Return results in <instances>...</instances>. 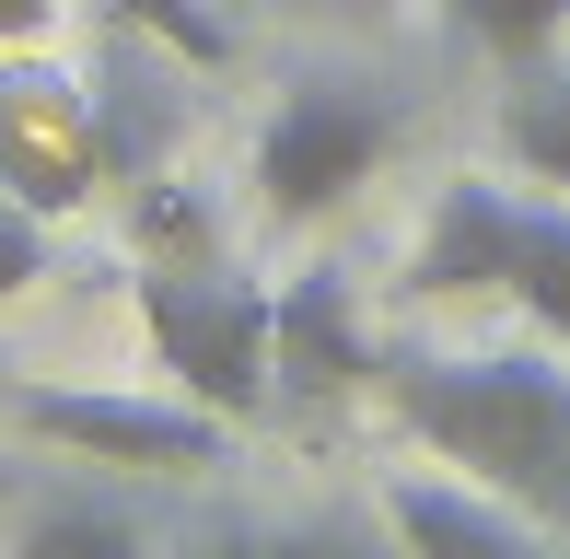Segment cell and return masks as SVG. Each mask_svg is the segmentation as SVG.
I'll return each instance as SVG.
<instances>
[{"label": "cell", "mask_w": 570, "mask_h": 559, "mask_svg": "<svg viewBox=\"0 0 570 559\" xmlns=\"http://www.w3.org/2000/svg\"><path fill=\"white\" fill-rule=\"evenodd\" d=\"M59 36V0H0V47H47Z\"/></svg>", "instance_id": "16"}, {"label": "cell", "mask_w": 570, "mask_h": 559, "mask_svg": "<svg viewBox=\"0 0 570 559\" xmlns=\"http://www.w3.org/2000/svg\"><path fill=\"white\" fill-rule=\"evenodd\" d=\"M117 12L140 23L151 47L198 59V70H222V59H233V12H222V0H117Z\"/></svg>", "instance_id": "12"}, {"label": "cell", "mask_w": 570, "mask_h": 559, "mask_svg": "<svg viewBox=\"0 0 570 559\" xmlns=\"http://www.w3.org/2000/svg\"><path fill=\"white\" fill-rule=\"evenodd\" d=\"M501 303H512V315H524L548 350H570V210H524V222H512Z\"/></svg>", "instance_id": "10"}, {"label": "cell", "mask_w": 570, "mask_h": 559, "mask_svg": "<svg viewBox=\"0 0 570 559\" xmlns=\"http://www.w3.org/2000/svg\"><path fill=\"white\" fill-rule=\"evenodd\" d=\"M396 151V94L361 70H303L256 129V210L268 222H326L338 198H361Z\"/></svg>", "instance_id": "3"}, {"label": "cell", "mask_w": 570, "mask_h": 559, "mask_svg": "<svg viewBox=\"0 0 570 559\" xmlns=\"http://www.w3.org/2000/svg\"><path fill=\"white\" fill-rule=\"evenodd\" d=\"M140 339L175 373V396H198L210 420H268L279 373H268V292L222 280L210 257H140Z\"/></svg>", "instance_id": "2"}, {"label": "cell", "mask_w": 570, "mask_h": 559, "mask_svg": "<svg viewBox=\"0 0 570 559\" xmlns=\"http://www.w3.org/2000/svg\"><path fill=\"white\" fill-rule=\"evenodd\" d=\"M12 431L70 467H210L233 420L198 396H117V385H12Z\"/></svg>", "instance_id": "5"}, {"label": "cell", "mask_w": 570, "mask_h": 559, "mask_svg": "<svg viewBox=\"0 0 570 559\" xmlns=\"http://www.w3.org/2000/svg\"><path fill=\"white\" fill-rule=\"evenodd\" d=\"M210 245H222L210 198H187V187H140V257H210Z\"/></svg>", "instance_id": "14"}, {"label": "cell", "mask_w": 570, "mask_h": 559, "mask_svg": "<svg viewBox=\"0 0 570 559\" xmlns=\"http://www.w3.org/2000/svg\"><path fill=\"white\" fill-rule=\"evenodd\" d=\"M12 537H23V548H128L140 524H128L117 501H47V513H23Z\"/></svg>", "instance_id": "15"}, {"label": "cell", "mask_w": 570, "mask_h": 559, "mask_svg": "<svg viewBox=\"0 0 570 559\" xmlns=\"http://www.w3.org/2000/svg\"><path fill=\"white\" fill-rule=\"evenodd\" d=\"M501 164L524 175V187L570 198V70H559V47L512 70V94H501Z\"/></svg>", "instance_id": "9"}, {"label": "cell", "mask_w": 570, "mask_h": 559, "mask_svg": "<svg viewBox=\"0 0 570 559\" xmlns=\"http://www.w3.org/2000/svg\"><path fill=\"white\" fill-rule=\"evenodd\" d=\"M384 524H396L407 548H431V559H524L535 537H548L512 490H489V478H465V467L396 478V490H384Z\"/></svg>", "instance_id": "7"}, {"label": "cell", "mask_w": 570, "mask_h": 559, "mask_svg": "<svg viewBox=\"0 0 570 559\" xmlns=\"http://www.w3.org/2000/svg\"><path fill=\"white\" fill-rule=\"evenodd\" d=\"M512 222H524V198H512V187L454 175V187L420 210V234H407L396 292H407V303H478V292H501V268H512Z\"/></svg>", "instance_id": "6"}, {"label": "cell", "mask_w": 570, "mask_h": 559, "mask_svg": "<svg viewBox=\"0 0 570 559\" xmlns=\"http://www.w3.org/2000/svg\"><path fill=\"white\" fill-rule=\"evenodd\" d=\"M443 23L478 47V59L524 70V59H548V47L570 36V0H443Z\"/></svg>", "instance_id": "11"}, {"label": "cell", "mask_w": 570, "mask_h": 559, "mask_svg": "<svg viewBox=\"0 0 570 559\" xmlns=\"http://www.w3.org/2000/svg\"><path fill=\"white\" fill-rule=\"evenodd\" d=\"M268 373L303 396H338V385H373V339L350 315V280H279L268 292Z\"/></svg>", "instance_id": "8"}, {"label": "cell", "mask_w": 570, "mask_h": 559, "mask_svg": "<svg viewBox=\"0 0 570 559\" xmlns=\"http://www.w3.org/2000/svg\"><path fill=\"white\" fill-rule=\"evenodd\" d=\"M373 385L431 467H465L535 524H570V350H407L373 362Z\"/></svg>", "instance_id": "1"}, {"label": "cell", "mask_w": 570, "mask_h": 559, "mask_svg": "<svg viewBox=\"0 0 570 559\" xmlns=\"http://www.w3.org/2000/svg\"><path fill=\"white\" fill-rule=\"evenodd\" d=\"M47 268H59V222H47L36 198H12V187H0V303H23Z\"/></svg>", "instance_id": "13"}, {"label": "cell", "mask_w": 570, "mask_h": 559, "mask_svg": "<svg viewBox=\"0 0 570 559\" xmlns=\"http://www.w3.org/2000/svg\"><path fill=\"white\" fill-rule=\"evenodd\" d=\"M106 175H117L106 106H94L70 70H47V47H0V187L59 222V210H82Z\"/></svg>", "instance_id": "4"}]
</instances>
